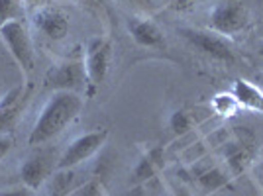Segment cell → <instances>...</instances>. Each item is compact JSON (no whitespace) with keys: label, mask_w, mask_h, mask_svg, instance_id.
Returning <instances> with one entry per match:
<instances>
[{"label":"cell","mask_w":263,"mask_h":196,"mask_svg":"<svg viewBox=\"0 0 263 196\" xmlns=\"http://www.w3.org/2000/svg\"><path fill=\"white\" fill-rule=\"evenodd\" d=\"M110 61H112V44L106 37H92L87 44L85 49V75L88 81V94L92 96L95 90L104 83V79L108 75Z\"/></svg>","instance_id":"3957f363"},{"label":"cell","mask_w":263,"mask_h":196,"mask_svg":"<svg viewBox=\"0 0 263 196\" xmlns=\"http://www.w3.org/2000/svg\"><path fill=\"white\" fill-rule=\"evenodd\" d=\"M24 0H0V24L22 20Z\"/></svg>","instance_id":"9a60e30c"},{"label":"cell","mask_w":263,"mask_h":196,"mask_svg":"<svg viewBox=\"0 0 263 196\" xmlns=\"http://www.w3.org/2000/svg\"><path fill=\"white\" fill-rule=\"evenodd\" d=\"M81 2H83L85 6H88V8H97V6H99L100 0H81Z\"/></svg>","instance_id":"603a6c76"},{"label":"cell","mask_w":263,"mask_h":196,"mask_svg":"<svg viewBox=\"0 0 263 196\" xmlns=\"http://www.w3.org/2000/svg\"><path fill=\"white\" fill-rule=\"evenodd\" d=\"M108 140V130H92L87 131L83 135L75 138L73 142L65 147V151L61 153L59 161H57V169H75L77 165L85 163L92 155L102 149V145Z\"/></svg>","instance_id":"277c9868"},{"label":"cell","mask_w":263,"mask_h":196,"mask_svg":"<svg viewBox=\"0 0 263 196\" xmlns=\"http://www.w3.org/2000/svg\"><path fill=\"white\" fill-rule=\"evenodd\" d=\"M212 108H214L216 114L228 118V116H236L241 106L232 92H220V94L212 98Z\"/></svg>","instance_id":"5bb4252c"},{"label":"cell","mask_w":263,"mask_h":196,"mask_svg":"<svg viewBox=\"0 0 263 196\" xmlns=\"http://www.w3.org/2000/svg\"><path fill=\"white\" fill-rule=\"evenodd\" d=\"M20 179L24 186H28L30 190H37L45 185V181L49 179V163L44 155H33L28 157L20 165Z\"/></svg>","instance_id":"8fae6325"},{"label":"cell","mask_w":263,"mask_h":196,"mask_svg":"<svg viewBox=\"0 0 263 196\" xmlns=\"http://www.w3.org/2000/svg\"><path fill=\"white\" fill-rule=\"evenodd\" d=\"M12 149V138L10 135H0V161L10 153Z\"/></svg>","instance_id":"44dd1931"},{"label":"cell","mask_w":263,"mask_h":196,"mask_svg":"<svg viewBox=\"0 0 263 196\" xmlns=\"http://www.w3.org/2000/svg\"><path fill=\"white\" fill-rule=\"evenodd\" d=\"M259 51H261V55H263V45H261V49H259Z\"/></svg>","instance_id":"4316f807"},{"label":"cell","mask_w":263,"mask_h":196,"mask_svg":"<svg viewBox=\"0 0 263 196\" xmlns=\"http://www.w3.org/2000/svg\"><path fill=\"white\" fill-rule=\"evenodd\" d=\"M26 4H33V6H44L45 0H24Z\"/></svg>","instance_id":"cb8c5ba5"},{"label":"cell","mask_w":263,"mask_h":196,"mask_svg":"<svg viewBox=\"0 0 263 196\" xmlns=\"http://www.w3.org/2000/svg\"><path fill=\"white\" fill-rule=\"evenodd\" d=\"M232 94L240 102L241 108L253 110L263 114V90L246 79H238L232 85Z\"/></svg>","instance_id":"4fadbf2b"},{"label":"cell","mask_w":263,"mask_h":196,"mask_svg":"<svg viewBox=\"0 0 263 196\" xmlns=\"http://www.w3.org/2000/svg\"><path fill=\"white\" fill-rule=\"evenodd\" d=\"M33 190L28 186H14V188H4L0 190V196H32Z\"/></svg>","instance_id":"ffe728a7"},{"label":"cell","mask_w":263,"mask_h":196,"mask_svg":"<svg viewBox=\"0 0 263 196\" xmlns=\"http://www.w3.org/2000/svg\"><path fill=\"white\" fill-rule=\"evenodd\" d=\"M210 30L220 35H234L248 26V8L238 0H226L216 4L209 14Z\"/></svg>","instance_id":"8992f818"},{"label":"cell","mask_w":263,"mask_h":196,"mask_svg":"<svg viewBox=\"0 0 263 196\" xmlns=\"http://www.w3.org/2000/svg\"><path fill=\"white\" fill-rule=\"evenodd\" d=\"M26 98H28V87L26 85H18V87L10 88L4 96L0 98V133L10 130L16 124L24 108Z\"/></svg>","instance_id":"9c48e42d"},{"label":"cell","mask_w":263,"mask_h":196,"mask_svg":"<svg viewBox=\"0 0 263 196\" xmlns=\"http://www.w3.org/2000/svg\"><path fill=\"white\" fill-rule=\"evenodd\" d=\"M169 130L173 131V133H186V131L193 128V118H191V114L186 112V110H173L171 112V116H169Z\"/></svg>","instance_id":"2e32d148"},{"label":"cell","mask_w":263,"mask_h":196,"mask_svg":"<svg viewBox=\"0 0 263 196\" xmlns=\"http://www.w3.org/2000/svg\"><path fill=\"white\" fill-rule=\"evenodd\" d=\"M0 37L4 45L8 47L10 55L16 59V63L22 67L26 73L33 71L35 67V51L28 28L22 20H12V22L0 24Z\"/></svg>","instance_id":"7a4b0ae2"},{"label":"cell","mask_w":263,"mask_h":196,"mask_svg":"<svg viewBox=\"0 0 263 196\" xmlns=\"http://www.w3.org/2000/svg\"><path fill=\"white\" fill-rule=\"evenodd\" d=\"M126 28H128V33L132 35V40L138 45H142V47L157 49V47L165 45L163 32L159 30L157 24H154L147 18H128Z\"/></svg>","instance_id":"30bf717a"},{"label":"cell","mask_w":263,"mask_h":196,"mask_svg":"<svg viewBox=\"0 0 263 196\" xmlns=\"http://www.w3.org/2000/svg\"><path fill=\"white\" fill-rule=\"evenodd\" d=\"M126 2H132V4H145L147 0H126Z\"/></svg>","instance_id":"d4e9b609"},{"label":"cell","mask_w":263,"mask_h":196,"mask_svg":"<svg viewBox=\"0 0 263 196\" xmlns=\"http://www.w3.org/2000/svg\"><path fill=\"white\" fill-rule=\"evenodd\" d=\"M163 161L165 159H163V149H161V147L155 145L152 149H147V151L140 157V161L136 163V167H134L132 179H134L136 183H145V181L154 179L155 174L161 171Z\"/></svg>","instance_id":"7c38bea8"},{"label":"cell","mask_w":263,"mask_h":196,"mask_svg":"<svg viewBox=\"0 0 263 196\" xmlns=\"http://www.w3.org/2000/svg\"><path fill=\"white\" fill-rule=\"evenodd\" d=\"M259 83H261V85H259V88H261V90H263V73H261V75H259Z\"/></svg>","instance_id":"484cf974"},{"label":"cell","mask_w":263,"mask_h":196,"mask_svg":"<svg viewBox=\"0 0 263 196\" xmlns=\"http://www.w3.org/2000/svg\"><path fill=\"white\" fill-rule=\"evenodd\" d=\"M179 33L185 37L193 47H197L200 53L209 55L216 61H224V63H232L236 59L234 47L230 42L220 35V33L212 32V30H198V28H181Z\"/></svg>","instance_id":"5b68a950"},{"label":"cell","mask_w":263,"mask_h":196,"mask_svg":"<svg viewBox=\"0 0 263 196\" xmlns=\"http://www.w3.org/2000/svg\"><path fill=\"white\" fill-rule=\"evenodd\" d=\"M198 183L204 186V188L214 190V188H220V186L226 185V174L220 173L218 169H210V171H206L204 174L198 177Z\"/></svg>","instance_id":"ac0fdd59"},{"label":"cell","mask_w":263,"mask_h":196,"mask_svg":"<svg viewBox=\"0 0 263 196\" xmlns=\"http://www.w3.org/2000/svg\"><path fill=\"white\" fill-rule=\"evenodd\" d=\"M69 196H104V188L99 181H88L85 185L73 188Z\"/></svg>","instance_id":"d6986e66"},{"label":"cell","mask_w":263,"mask_h":196,"mask_svg":"<svg viewBox=\"0 0 263 196\" xmlns=\"http://www.w3.org/2000/svg\"><path fill=\"white\" fill-rule=\"evenodd\" d=\"M85 106L83 98L73 90H55L47 98L44 108L40 110L37 118L33 122L28 143L30 145H44L57 138L67 126H71L77 120L81 110Z\"/></svg>","instance_id":"6da1fadb"},{"label":"cell","mask_w":263,"mask_h":196,"mask_svg":"<svg viewBox=\"0 0 263 196\" xmlns=\"http://www.w3.org/2000/svg\"><path fill=\"white\" fill-rule=\"evenodd\" d=\"M169 4H171V8H175V10H189L197 0H167Z\"/></svg>","instance_id":"7402d4cb"},{"label":"cell","mask_w":263,"mask_h":196,"mask_svg":"<svg viewBox=\"0 0 263 196\" xmlns=\"http://www.w3.org/2000/svg\"><path fill=\"white\" fill-rule=\"evenodd\" d=\"M226 161H228V167H230L232 173L240 174V173H243V171L248 169V165H250V153L243 151V149H238V151L230 153V155L226 157Z\"/></svg>","instance_id":"e0dca14e"},{"label":"cell","mask_w":263,"mask_h":196,"mask_svg":"<svg viewBox=\"0 0 263 196\" xmlns=\"http://www.w3.org/2000/svg\"><path fill=\"white\" fill-rule=\"evenodd\" d=\"M87 79L85 67L75 61H63L51 65V69L45 75V85L55 90H77V87ZM53 90V92H55Z\"/></svg>","instance_id":"ba28073f"},{"label":"cell","mask_w":263,"mask_h":196,"mask_svg":"<svg viewBox=\"0 0 263 196\" xmlns=\"http://www.w3.org/2000/svg\"><path fill=\"white\" fill-rule=\"evenodd\" d=\"M33 28L51 42H61L69 33V18L59 8L40 6L32 18Z\"/></svg>","instance_id":"52a82bcc"}]
</instances>
